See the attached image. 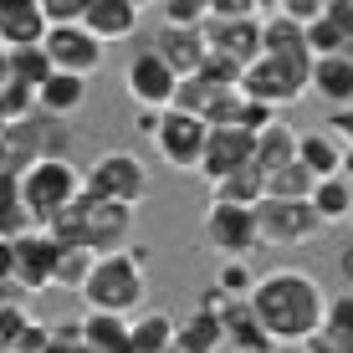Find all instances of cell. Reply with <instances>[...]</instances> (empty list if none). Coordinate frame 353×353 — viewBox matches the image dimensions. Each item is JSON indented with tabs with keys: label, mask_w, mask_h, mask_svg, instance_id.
<instances>
[{
	"label": "cell",
	"mask_w": 353,
	"mask_h": 353,
	"mask_svg": "<svg viewBox=\"0 0 353 353\" xmlns=\"http://www.w3.org/2000/svg\"><path fill=\"white\" fill-rule=\"evenodd\" d=\"M327 297H333V292H327L307 266H272L266 276H256L246 307L276 348H302V343H312V338L323 333Z\"/></svg>",
	"instance_id": "1"
},
{
	"label": "cell",
	"mask_w": 353,
	"mask_h": 353,
	"mask_svg": "<svg viewBox=\"0 0 353 353\" xmlns=\"http://www.w3.org/2000/svg\"><path fill=\"white\" fill-rule=\"evenodd\" d=\"M149 246H128V251H108L97 256L88 287H82V307L108 312V318H139L149 302Z\"/></svg>",
	"instance_id": "2"
},
{
	"label": "cell",
	"mask_w": 353,
	"mask_h": 353,
	"mask_svg": "<svg viewBox=\"0 0 353 353\" xmlns=\"http://www.w3.org/2000/svg\"><path fill=\"white\" fill-rule=\"evenodd\" d=\"M82 194H88V174H82L67 154L62 159H41V164H31L26 174H21V205H26L36 230H52Z\"/></svg>",
	"instance_id": "3"
},
{
	"label": "cell",
	"mask_w": 353,
	"mask_h": 353,
	"mask_svg": "<svg viewBox=\"0 0 353 353\" xmlns=\"http://www.w3.org/2000/svg\"><path fill=\"white\" fill-rule=\"evenodd\" d=\"M128 230H133V210L113 200H97V194H82L77 205L52 225V236L62 246H88L97 256L108 251H128Z\"/></svg>",
	"instance_id": "4"
},
{
	"label": "cell",
	"mask_w": 353,
	"mask_h": 353,
	"mask_svg": "<svg viewBox=\"0 0 353 353\" xmlns=\"http://www.w3.org/2000/svg\"><path fill=\"white\" fill-rule=\"evenodd\" d=\"M82 174H88V194H97V200L128 205V210H139V205L149 200V164H143L139 154H128V149L97 154Z\"/></svg>",
	"instance_id": "5"
},
{
	"label": "cell",
	"mask_w": 353,
	"mask_h": 353,
	"mask_svg": "<svg viewBox=\"0 0 353 353\" xmlns=\"http://www.w3.org/2000/svg\"><path fill=\"white\" fill-rule=\"evenodd\" d=\"M323 215L312 210V200H261L256 205V236L261 246H307V241L323 236Z\"/></svg>",
	"instance_id": "6"
},
{
	"label": "cell",
	"mask_w": 353,
	"mask_h": 353,
	"mask_svg": "<svg viewBox=\"0 0 353 353\" xmlns=\"http://www.w3.org/2000/svg\"><path fill=\"white\" fill-rule=\"evenodd\" d=\"M200 225H205V246H210L221 261H246L251 251L261 246V236H256V210H246V205L210 200Z\"/></svg>",
	"instance_id": "7"
},
{
	"label": "cell",
	"mask_w": 353,
	"mask_h": 353,
	"mask_svg": "<svg viewBox=\"0 0 353 353\" xmlns=\"http://www.w3.org/2000/svg\"><path fill=\"white\" fill-rule=\"evenodd\" d=\"M123 92L133 97L139 113H169V108H174V92H179V72L169 67L154 46H143L123 67Z\"/></svg>",
	"instance_id": "8"
},
{
	"label": "cell",
	"mask_w": 353,
	"mask_h": 353,
	"mask_svg": "<svg viewBox=\"0 0 353 353\" xmlns=\"http://www.w3.org/2000/svg\"><path fill=\"white\" fill-rule=\"evenodd\" d=\"M154 149H159V159L169 169H179V174H200L205 149H210V123H205V118H190V113H164Z\"/></svg>",
	"instance_id": "9"
},
{
	"label": "cell",
	"mask_w": 353,
	"mask_h": 353,
	"mask_svg": "<svg viewBox=\"0 0 353 353\" xmlns=\"http://www.w3.org/2000/svg\"><path fill=\"white\" fill-rule=\"evenodd\" d=\"M307 88H312V67H292V62H276V57H256L246 67V77H241V92L266 108H282Z\"/></svg>",
	"instance_id": "10"
},
{
	"label": "cell",
	"mask_w": 353,
	"mask_h": 353,
	"mask_svg": "<svg viewBox=\"0 0 353 353\" xmlns=\"http://www.w3.org/2000/svg\"><path fill=\"white\" fill-rule=\"evenodd\" d=\"M57 261H62V241L52 230H26L16 241V287L26 297L57 292Z\"/></svg>",
	"instance_id": "11"
},
{
	"label": "cell",
	"mask_w": 353,
	"mask_h": 353,
	"mask_svg": "<svg viewBox=\"0 0 353 353\" xmlns=\"http://www.w3.org/2000/svg\"><path fill=\"white\" fill-rule=\"evenodd\" d=\"M41 46H46V57H52V67L72 72V77H92V72H103V57H108V46L97 41L88 26H52Z\"/></svg>",
	"instance_id": "12"
},
{
	"label": "cell",
	"mask_w": 353,
	"mask_h": 353,
	"mask_svg": "<svg viewBox=\"0 0 353 353\" xmlns=\"http://www.w3.org/2000/svg\"><path fill=\"white\" fill-rule=\"evenodd\" d=\"M200 36H205V46H210V57L236 62L241 72L261 57V16H251V21H215L210 16Z\"/></svg>",
	"instance_id": "13"
},
{
	"label": "cell",
	"mask_w": 353,
	"mask_h": 353,
	"mask_svg": "<svg viewBox=\"0 0 353 353\" xmlns=\"http://www.w3.org/2000/svg\"><path fill=\"white\" fill-rule=\"evenodd\" d=\"M256 164V133L246 128H210V149H205V164H200V179L205 185H221L225 174Z\"/></svg>",
	"instance_id": "14"
},
{
	"label": "cell",
	"mask_w": 353,
	"mask_h": 353,
	"mask_svg": "<svg viewBox=\"0 0 353 353\" xmlns=\"http://www.w3.org/2000/svg\"><path fill=\"white\" fill-rule=\"evenodd\" d=\"M82 26H88L103 46H123V41H133V36L143 31V6L139 0H88Z\"/></svg>",
	"instance_id": "15"
},
{
	"label": "cell",
	"mask_w": 353,
	"mask_h": 353,
	"mask_svg": "<svg viewBox=\"0 0 353 353\" xmlns=\"http://www.w3.org/2000/svg\"><path fill=\"white\" fill-rule=\"evenodd\" d=\"M46 10L41 0H0V52H26L46 41Z\"/></svg>",
	"instance_id": "16"
},
{
	"label": "cell",
	"mask_w": 353,
	"mask_h": 353,
	"mask_svg": "<svg viewBox=\"0 0 353 353\" xmlns=\"http://www.w3.org/2000/svg\"><path fill=\"white\" fill-rule=\"evenodd\" d=\"M261 57H276V62H292V67H312L318 62L312 46H307V31H302L297 21L276 16L272 6H266V16H261Z\"/></svg>",
	"instance_id": "17"
},
{
	"label": "cell",
	"mask_w": 353,
	"mask_h": 353,
	"mask_svg": "<svg viewBox=\"0 0 353 353\" xmlns=\"http://www.w3.org/2000/svg\"><path fill=\"white\" fill-rule=\"evenodd\" d=\"M149 46H154V52H159L164 62L179 72V82H185V77H200L205 62H210V46H205V36H200V31H174V26H159Z\"/></svg>",
	"instance_id": "18"
},
{
	"label": "cell",
	"mask_w": 353,
	"mask_h": 353,
	"mask_svg": "<svg viewBox=\"0 0 353 353\" xmlns=\"http://www.w3.org/2000/svg\"><path fill=\"white\" fill-rule=\"evenodd\" d=\"M88 108V77H72V72H57L41 92H36V113L52 118V123H67Z\"/></svg>",
	"instance_id": "19"
},
{
	"label": "cell",
	"mask_w": 353,
	"mask_h": 353,
	"mask_svg": "<svg viewBox=\"0 0 353 353\" xmlns=\"http://www.w3.org/2000/svg\"><path fill=\"white\" fill-rule=\"evenodd\" d=\"M174 353H230L225 348V323L215 312L194 307L179 318V333H174Z\"/></svg>",
	"instance_id": "20"
},
{
	"label": "cell",
	"mask_w": 353,
	"mask_h": 353,
	"mask_svg": "<svg viewBox=\"0 0 353 353\" xmlns=\"http://www.w3.org/2000/svg\"><path fill=\"white\" fill-rule=\"evenodd\" d=\"M82 343L88 353H133V318H108V312H82Z\"/></svg>",
	"instance_id": "21"
},
{
	"label": "cell",
	"mask_w": 353,
	"mask_h": 353,
	"mask_svg": "<svg viewBox=\"0 0 353 353\" xmlns=\"http://www.w3.org/2000/svg\"><path fill=\"white\" fill-rule=\"evenodd\" d=\"M312 92L327 103V113L353 108V62L348 57H323V62H312Z\"/></svg>",
	"instance_id": "22"
},
{
	"label": "cell",
	"mask_w": 353,
	"mask_h": 353,
	"mask_svg": "<svg viewBox=\"0 0 353 353\" xmlns=\"http://www.w3.org/2000/svg\"><path fill=\"white\" fill-rule=\"evenodd\" d=\"M343 154H348V143L333 139L327 128H307L302 143H297V164H307L318 179H338L343 174Z\"/></svg>",
	"instance_id": "23"
},
{
	"label": "cell",
	"mask_w": 353,
	"mask_h": 353,
	"mask_svg": "<svg viewBox=\"0 0 353 353\" xmlns=\"http://www.w3.org/2000/svg\"><path fill=\"white\" fill-rule=\"evenodd\" d=\"M297 143H302V133L276 118L266 133H256V169H261V174H282V169H292V164H297Z\"/></svg>",
	"instance_id": "24"
},
{
	"label": "cell",
	"mask_w": 353,
	"mask_h": 353,
	"mask_svg": "<svg viewBox=\"0 0 353 353\" xmlns=\"http://www.w3.org/2000/svg\"><path fill=\"white\" fill-rule=\"evenodd\" d=\"M179 318L169 307H143L133 318V353H174Z\"/></svg>",
	"instance_id": "25"
},
{
	"label": "cell",
	"mask_w": 353,
	"mask_h": 353,
	"mask_svg": "<svg viewBox=\"0 0 353 353\" xmlns=\"http://www.w3.org/2000/svg\"><path fill=\"white\" fill-rule=\"evenodd\" d=\"M210 200H225V205H246V210H256L266 200V174L256 164L236 169V174H225L221 185H210Z\"/></svg>",
	"instance_id": "26"
},
{
	"label": "cell",
	"mask_w": 353,
	"mask_h": 353,
	"mask_svg": "<svg viewBox=\"0 0 353 353\" xmlns=\"http://www.w3.org/2000/svg\"><path fill=\"white\" fill-rule=\"evenodd\" d=\"M225 348H230V353H272L276 343L261 333V323L251 318L246 302H236V307L225 312Z\"/></svg>",
	"instance_id": "27"
},
{
	"label": "cell",
	"mask_w": 353,
	"mask_h": 353,
	"mask_svg": "<svg viewBox=\"0 0 353 353\" xmlns=\"http://www.w3.org/2000/svg\"><path fill=\"white\" fill-rule=\"evenodd\" d=\"M323 343L333 348V353H353V292H333L327 297V318H323Z\"/></svg>",
	"instance_id": "28"
},
{
	"label": "cell",
	"mask_w": 353,
	"mask_h": 353,
	"mask_svg": "<svg viewBox=\"0 0 353 353\" xmlns=\"http://www.w3.org/2000/svg\"><path fill=\"white\" fill-rule=\"evenodd\" d=\"M312 210L323 215V225L353 221V185L343 174H338V179H318V190H312Z\"/></svg>",
	"instance_id": "29"
},
{
	"label": "cell",
	"mask_w": 353,
	"mask_h": 353,
	"mask_svg": "<svg viewBox=\"0 0 353 353\" xmlns=\"http://www.w3.org/2000/svg\"><path fill=\"white\" fill-rule=\"evenodd\" d=\"M31 225L26 205H21V179L16 174H0V241H21Z\"/></svg>",
	"instance_id": "30"
},
{
	"label": "cell",
	"mask_w": 353,
	"mask_h": 353,
	"mask_svg": "<svg viewBox=\"0 0 353 353\" xmlns=\"http://www.w3.org/2000/svg\"><path fill=\"white\" fill-rule=\"evenodd\" d=\"M6 57H10V77L26 82L31 92H41L46 82L57 77V67H52V57H46V46H26V52H6Z\"/></svg>",
	"instance_id": "31"
},
{
	"label": "cell",
	"mask_w": 353,
	"mask_h": 353,
	"mask_svg": "<svg viewBox=\"0 0 353 353\" xmlns=\"http://www.w3.org/2000/svg\"><path fill=\"white\" fill-rule=\"evenodd\" d=\"M92 266H97V251H88V246H62V261H57V292H77V297H82Z\"/></svg>",
	"instance_id": "32"
},
{
	"label": "cell",
	"mask_w": 353,
	"mask_h": 353,
	"mask_svg": "<svg viewBox=\"0 0 353 353\" xmlns=\"http://www.w3.org/2000/svg\"><path fill=\"white\" fill-rule=\"evenodd\" d=\"M318 190V174L307 164H292L282 174H266V200H312Z\"/></svg>",
	"instance_id": "33"
},
{
	"label": "cell",
	"mask_w": 353,
	"mask_h": 353,
	"mask_svg": "<svg viewBox=\"0 0 353 353\" xmlns=\"http://www.w3.org/2000/svg\"><path fill=\"white\" fill-rule=\"evenodd\" d=\"M159 21L174 26V31H205V21H210V0H164Z\"/></svg>",
	"instance_id": "34"
},
{
	"label": "cell",
	"mask_w": 353,
	"mask_h": 353,
	"mask_svg": "<svg viewBox=\"0 0 353 353\" xmlns=\"http://www.w3.org/2000/svg\"><path fill=\"white\" fill-rule=\"evenodd\" d=\"M215 287H221L225 297L246 302L251 287H256V272H251V261H215Z\"/></svg>",
	"instance_id": "35"
},
{
	"label": "cell",
	"mask_w": 353,
	"mask_h": 353,
	"mask_svg": "<svg viewBox=\"0 0 353 353\" xmlns=\"http://www.w3.org/2000/svg\"><path fill=\"white\" fill-rule=\"evenodd\" d=\"M36 323V312H26V302L0 307V353H16V343L26 338V327Z\"/></svg>",
	"instance_id": "36"
},
{
	"label": "cell",
	"mask_w": 353,
	"mask_h": 353,
	"mask_svg": "<svg viewBox=\"0 0 353 353\" xmlns=\"http://www.w3.org/2000/svg\"><path fill=\"white\" fill-rule=\"evenodd\" d=\"M276 16H287V21H297V26L302 31H307V26H318V21L327 16V0H276Z\"/></svg>",
	"instance_id": "37"
},
{
	"label": "cell",
	"mask_w": 353,
	"mask_h": 353,
	"mask_svg": "<svg viewBox=\"0 0 353 353\" xmlns=\"http://www.w3.org/2000/svg\"><path fill=\"white\" fill-rule=\"evenodd\" d=\"M41 10H46V26H82L88 0H41Z\"/></svg>",
	"instance_id": "38"
},
{
	"label": "cell",
	"mask_w": 353,
	"mask_h": 353,
	"mask_svg": "<svg viewBox=\"0 0 353 353\" xmlns=\"http://www.w3.org/2000/svg\"><path fill=\"white\" fill-rule=\"evenodd\" d=\"M46 353H88V343H82V327H77V323L52 327V343H46Z\"/></svg>",
	"instance_id": "39"
},
{
	"label": "cell",
	"mask_w": 353,
	"mask_h": 353,
	"mask_svg": "<svg viewBox=\"0 0 353 353\" xmlns=\"http://www.w3.org/2000/svg\"><path fill=\"white\" fill-rule=\"evenodd\" d=\"M333 139H343L348 149H353V108H343V113H327V123H323Z\"/></svg>",
	"instance_id": "40"
},
{
	"label": "cell",
	"mask_w": 353,
	"mask_h": 353,
	"mask_svg": "<svg viewBox=\"0 0 353 353\" xmlns=\"http://www.w3.org/2000/svg\"><path fill=\"white\" fill-rule=\"evenodd\" d=\"M327 21L343 36H353V0H327Z\"/></svg>",
	"instance_id": "41"
},
{
	"label": "cell",
	"mask_w": 353,
	"mask_h": 353,
	"mask_svg": "<svg viewBox=\"0 0 353 353\" xmlns=\"http://www.w3.org/2000/svg\"><path fill=\"white\" fill-rule=\"evenodd\" d=\"M159 123H164V113H133V133H139V139H159Z\"/></svg>",
	"instance_id": "42"
},
{
	"label": "cell",
	"mask_w": 353,
	"mask_h": 353,
	"mask_svg": "<svg viewBox=\"0 0 353 353\" xmlns=\"http://www.w3.org/2000/svg\"><path fill=\"white\" fill-rule=\"evenodd\" d=\"M338 272H343V282H348V292H353V241L338 251Z\"/></svg>",
	"instance_id": "43"
},
{
	"label": "cell",
	"mask_w": 353,
	"mask_h": 353,
	"mask_svg": "<svg viewBox=\"0 0 353 353\" xmlns=\"http://www.w3.org/2000/svg\"><path fill=\"white\" fill-rule=\"evenodd\" d=\"M297 353H333V348H327V343H323V338H312V343H302Z\"/></svg>",
	"instance_id": "44"
},
{
	"label": "cell",
	"mask_w": 353,
	"mask_h": 353,
	"mask_svg": "<svg viewBox=\"0 0 353 353\" xmlns=\"http://www.w3.org/2000/svg\"><path fill=\"white\" fill-rule=\"evenodd\" d=\"M343 179H348V185H353V149L343 154Z\"/></svg>",
	"instance_id": "45"
},
{
	"label": "cell",
	"mask_w": 353,
	"mask_h": 353,
	"mask_svg": "<svg viewBox=\"0 0 353 353\" xmlns=\"http://www.w3.org/2000/svg\"><path fill=\"white\" fill-rule=\"evenodd\" d=\"M0 143H6V123H0Z\"/></svg>",
	"instance_id": "46"
}]
</instances>
